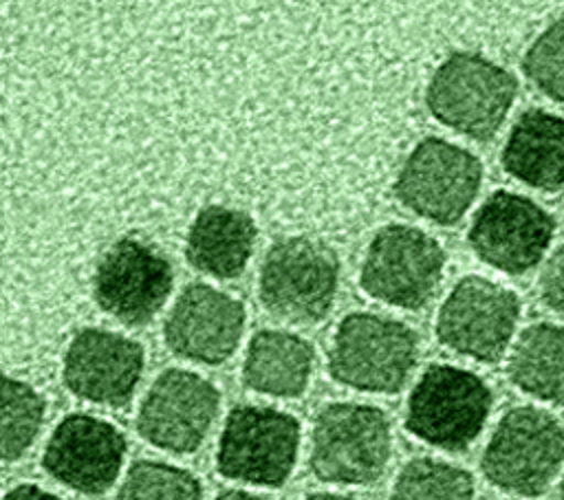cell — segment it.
<instances>
[{
	"label": "cell",
	"instance_id": "7402d4cb",
	"mask_svg": "<svg viewBox=\"0 0 564 500\" xmlns=\"http://www.w3.org/2000/svg\"><path fill=\"white\" fill-rule=\"evenodd\" d=\"M474 476L465 467L416 456L399 469L388 500H474Z\"/></svg>",
	"mask_w": 564,
	"mask_h": 500
},
{
	"label": "cell",
	"instance_id": "8992f818",
	"mask_svg": "<svg viewBox=\"0 0 564 500\" xmlns=\"http://www.w3.org/2000/svg\"><path fill=\"white\" fill-rule=\"evenodd\" d=\"M494 405L482 377L452 363H430L405 405V430L445 452H465L482 432Z\"/></svg>",
	"mask_w": 564,
	"mask_h": 500
},
{
	"label": "cell",
	"instance_id": "d6986e66",
	"mask_svg": "<svg viewBox=\"0 0 564 500\" xmlns=\"http://www.w3.org/2000/svg\"><path fill=\"white\" fill-rule=\"evenodd\" d=\"M500 161L516 181L540 192H560L564 163L562 117L544 108L524 110L507 134Z\"/></svg>",
	"mask_w": 564,
	"mask_h": 500
},
{
	"label": "cell",
	"instance_id": "5b68a950",
	"mask_svg": "<svg viewBox=\"0 0 564 500\" xmlns=\"http://www.w3.org/2000/svg\"><path fill=\"white\" fill-rule=\"evenodd\" d=\"M339 289V258L311 236L278 238L264 253L258 297L275 319L286 324L322 322Z\"/></svg>",
	"mask_w": 564,
	"mask_h": 500
},
{
	"label": "cell",
	"instance_id": "d4e9b609",
	"mask_svg": "<svg viewBox=\"0 0 564 500\" xmlns=\"http://www.w3.org/2000/svg\"><path fill=\"white\" fill-rule=\"evenodd\" d=\"M540 295L551 311L562 313V251L555 249L540 275Z\"/></svg>",
	"mask_w": 564,
	"mask_h": 500
},
{
	"label": "cell",
	"instance_id": "5bb4252c",
	"mask_svg": "<svg viewBox=\"0 0 564 500\" xmlns=\"http://www.w3.org/2000/svg\"><path fill=\"white\" fill-rule=\"evenodd\" d=\"M126 452L128 441L115 423L75 412L55 425L42 454V467L77 493L101 496L117 482Z\"/></svg>",
	"mask_w": 564,
	"mask_h": 500
},
{
	"label": "cell",
	"instance_id": "e0dca14e",
	"mask_svg": "<svg viewBox=\"0 0 564 500\" xmlns=\"http://www.w3.org/2000/svg\"><path fill=\"white\" fill-rule=\"evenodd\" d=\"M256 240L258 227L247 211L207 205L187 229L185 258L200 273L216 280H234L245 271Z\"/></svg>",
	"mask_w": 564,
	"mask_h": 500
},
{
	"label": "cell",
	"instance_id": "ffe728a7",
	"mask_svg": "<svg viewBox=\"0 0 564 500\" xmlns=\"http://www.w3.org/2000/svg\"><path fill=\"white\" fill-rule=\"evenodd\" d=\"M564 335L553 322H533L518 335L509 359L507 377L524 394L560 405L562 403Z\"/></svg>",
	"mask_w": 564,
	"mask_h": 500
},
{
	"label": "cell",
	"instance_id": "2e32d148",
	"mask_svg": "<svg viewBox=\"0 0 564 500\" xmlns=\"http://www.w3.org/2000/svg\"><path fill=\"white\" fill-rule=\"evenodd\" d=\"M143 346L115 330L82 328L64 352V385L88 403L126 407L143 377Z\"/></svg>",
	"mask_w": 564,
	"mask_h": 500
},
{
	"label": "cell",
	"instance_id": "7c38bea8",
	"mask_svg": "<svg viewBox=\"0 0 564 500\" xmlns=\"http://www.w3.org/2000/svg\"><path fill=\"white\" fill-rule=\"evenodd\" d=\"M220 412V390L187 368L163 370L137 412L139 436L156 449L185 456L196 452Z\"/></svg>",
	"mask_w": 564,
	"mask_h": 500
},
{
	"label": "cell",
	"instance_id": "9c48e42d",
	"mask_svg": "<svg viewBox=\"0 0 564 500\" xmlns=\"http://www.w3.org/2000/svg\"><path fill=\"white\" fill-rule=\"evenodd\" d=\"M445 260L436 238L419 227L392 222L381 227L368 242L359 284L372 300L416 311L434 297L443 280Z\"/></svg>",
	"mask_w": 564,
	"mask_h": 500
},
{
	"label": "cell",
	"instance_id": "52a82bcc",
	"mask_svg": "<svg viewBox=\"0 0 564 500\" xmlns=\"http://www.w3.org/2000/svg\"><path fill=\"white\" fill-rule=\"evenodd\" d=\"M300 436V421L284 410L234 405L218 436L216 469L242 485L282 487L295 469Z\"/></svg>",
	"mask_w": 564,
	"mask_h": 500
},
{
	"label": "cell",
	"instance_id": "4fadbf2b",
	"mask_svg": "<svg viewBox=\"0 0 564 500\" xmlns=\"http://www.w3.org/2000/svg\"><path fill=\"white\" fill-rule=\"evenodd\" d=\"M555 236V218L524 194L498 189L471 218L467 242L476 258L502 273L522 275L538 267Z\"/></svg>",
	"mask_w": 564,
	"mask_h": 500
},
{
	"label": "cell",
	"instance_id": "277c9868",
	"mask_svg": "<svg viewBox=\"0 0 564 500\" xmlns=\"http://www.w3.org/2000/svg\"><path fill=\"white\" fill-rule=\"evenodd\" d=\"M562 456L560 419L535 405H516L498 419L482 449L480 471L509 496L538 498L557 478Z\"/></svg>",
	"mask_w": 564,
	"mask_h": 500
},
{
	"label": "cell",
	"instance_id": "cb8c5ba5",
	"mask_svg": "<svg viewBox=\"0 0 564 500\" xmlns=\"http://www.w3.org/2000/svg\"><path fill=\"white\" fill-rule=\"evenodd\" d=\"M562 20H553L522 55V73L553 104L562 101Z\"/></svg>",
	"mask_w": 564,
	"mask_h": 500
},
{
	"label": "cell",
	"instance_id": "44dd1931",
	"mask_svg": "<svg viewBox=\"0 0 564 500\" xmlns=\"http://www.w3.org/2000/svg\"><path fill=\"white\" fill-rule=\"evenodd\" d=\"M46 401L26 381L0 372V460H18L35 443Z\"/></svg>",
	"mask_w": 564,
	"mask_h": 500
},
{
	"label": "cell",
	"instance_id": "4316f807",
	"mask_svg": "<svg viewBox=\"0 0 564 500\" xmlns=\"http://www.w3.org/2000/svg\"><path fill=\"white\" fill-rule=\"evenodd\" d=\"M214 500H273V498L262 496V493H253V491H247V489H225Z\"/></svg>",
	"mask_w": 564,
	"mask_h": 500
},
{
	"label": "cell",
	"instance_id": "f1b7e54d",
	"mask_svg": "<svg viewBox=\"0 0 564 500\" xmlns=\"http://www.w3.org/2000/svg\"><path fill=\"white\" fill-rule=\"evenodd\" d=\"M553 500H560V491H557V493H555V498H553Z\"/></svg>",
	"mask_w": 564,
	"mask_h": 500
},
{
	"label": "cell",
	"instance_id": "3957f363",
	"mask_svg": "<svg viewBox=\"0 0 564 500\" xmlns=\"http://www.w3.org/2000/svg\"><path fill=\"white\" fill-rule=\"evenodd\" d=\"M518 95V79L494 59L456 51L432 73L425 88L427 110L449 130L476 141L491 139Z\"/></svg>",
	"mask_w": 564,
	"mask_h": 500
},
{
	"label": "cell",
	"instance_id": "ba28073f",
	"mask_svg": "<svg viewBox=\"0 0 564 500\" xmlns=\"http://www.w3.org/2000/svg\"><path fill=\"white\" fill-rule=\"evenodd\" d=\"M482 174V161L467 148L441 137H425L399 170L394 194L412 214L452 227L476 200Z\"/></svg>",
	"mask_w": 564,
	"mask_h": 500
},
{
	"label": "cell",
	"instance_id": "8fae6325",
	"mask_svg": "<svg viewBox=\"0 0 564 500\" xmlns=\"http://www.w3.org/2000/svg\"><path fill=\"white\" fill-rule=\"evenodd\" d=\"M174 284L170 258L150 240L123 236L99 258L93 295L97 306L126 326H145L165 306Z\"/></svg>",
	"mask_w": 564,
	"mask_h": 500
},
{
	"label": "cell",
	"instance_id": "6da1fadb",
	"mask_svg": "<svg viewBox=\"0 0 564 500\" xmlns=\"http://www.w3.org/2000/svg\"><path fill=\"white\" fill-rule=\"evenodd\" d=\"M419 361V335L405 322L379 313H348L328 346L333 381L368 394H397Z\"/></svg>",
	"mask_w": 564,
	"mask_h": 500
},
{
	"label": "cell",
	"instance_id": "484cf974",
	"mask_svg": "<svg viewBox=\"0 0 564 500\" xmlns=\"http://www.w3.org/2000/svg\"><path fill=\"white\" fill-rule=\"evenodd\" d=\"M2 500H64L37 485H18L2 496Z\"/></svg>",
	"mask_w": 564,
	"mask_h": 500
},
{
	"label": "cell",
	"instance_id": "7a4b0ae2",
	"mask_svg": "<svg viewBox=\"0 0 564 500\" xmlns=\"http://www.w3.org/2000/svg\"><path fill=\"white\" fill-rule=\"evenodd\" d=\"M392 456L388 414L368 403L324 405L311 430L308 469L326 485L361 487L377 482Z\"/></svg>",
	"mask_w": 564,
	"mask_h": 500
},
{
	"label": "cell",
	"instance_id": "9a60e30c",
	"mask_svg": "<svg viewBox=\"0 0 564 500\" xmlns=\"http://www.w3.org/2000/svg\"><path fill=\"white\" fill-rule=\"evenodd\" d=\"M247 311L234 295L205 282L183 286L163 322V339L172 355L220 366L240 346Z\"/></svg>",
	"mask_w": 564,
	"mask_h": 500
},
{
	"label": "cell",
	"instance_id": "30bf717a",
	"mask_svg": "<svg viewBox=\"0 0 564 500\" xmlns=\"http://www.w3.org/2000/svg\"><path fill=\"white\" fill-rule=\"evenodd\" d=\"M520 308V297L511 289L469 273L443 300L434 333L447 350L480 363H496L511 344Z\"/></svg>",
	"mask_w": 564,
	"mask_h": 500
},
{
	"label": "cell",
	"instance_id": "83f0119b",
	"mask_svg": "<svg viewBox=\"0 0 564 500\" xmlns=\"http://www.w3.org/2000/svg\"><path fill=\"white\" fill-rule=\"evenodd\" d=\"M306 500H361L348 493H333V491H317V493H308Z\"/></svg>",
	"mask_w": 564,
	"mask_h": 500
},
{
	"label": "cell",
	"instance_id": "603a6c76",
	"mask_svg": "<svg viewBox=\"0 0 564 500\" xmlns=\"http://www.w3.org/2000/svg\"><path fill=\"white\" fill-rule=\"evenodd\" d=\"M115 500H203V485L185 467L141 458L128 467Z\"/></svg>",
	"mask_w": 564,
	"mask_h": 500
},
{
	"label": "cell",
	"instance_id": "ac0fdd59",
	"mask_svg": "<svg viewBox=\"0 0 564 500\" xmlns=\"http://www.w3.org/2000/svg\"><path fill=\"white\" fill-rule=\"evenodd\" d=\"M315 366L308 339L291 330L262 328L249 339L242 359V383L273 399H297L306 392Z\"/></svg>",
	"mask_w": 564,
	"mask_h": 500
}]
</instances>
